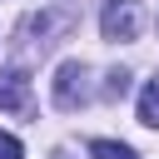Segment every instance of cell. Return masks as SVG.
<instances>
[{
    "instance_id": "obj_1",
    "label": "cell",
    "mask_w": 159,
    "mask_h": 159,
    "mask_svg": "<svg viewBox=\"0 0 159 159\" xmlns=\"http://www.w3.org/2000/svg\"><path fill=\"white\" fill-rule=\"evenodd\" d=\"M99 30H104V40H114V45L139 40V30H144V5H139V0H104Z\"/></svg>"
},
{
    "instance_id": "obj_4",
    "label": "cell",
    "mask_w": 159,
    "mask_h": 159,
    "mask_svg": "<svg viewBox=\"0 0 159 159\" xmlns=\"http://www.w3.org/2000/svg\"><path fill=\"white\" fill-rule=\"evenodd\" d=\"M139 124L159 129V80H149V84H144V94H139Z\"/></svg>"
},
{
    "instance_id": "obj_5",
    "label": "cell",
    "mask_w": 159,
    "mask_h": 159,
    "mask_svg": "<svg viewBox=\"0 0 159 159\" xmlns=\"http://www.w3.org/2000/svg\"><path fill=\"white\" fill-rule=\"evenodd\" d=\"M89 159H139L129 144H119V139H94L89 144Z\"/></svg>"
},
{
    "instance_id": "obj_3",
    "label": "cell",
    "mask_w": 159,
    "mask_h": 159,
    "mask_svg": "<svg viewBox=\"0 0 159 159\" xmlns=\"http://www.w3.org/2000/svg\"><path fill=\"white\" fill-rule=\"evenodd\" d=\"M25 104H30L25 70H0V109H25Z\"/></svg>"
},
{
    "instance_id": "obj_2",
    "label": "cell",
    "mask_w": 159,
    "mask_h": 159,
    "mask_svg": "<svg viewBox=\"0 0 159 159\" xmlns=\"http://www.w3.org/2000/svg\"><path fill=\"white\" fill-rule=\"evenodd\" d=\"M89 70L80 65V60H65L60 70H55V104L60 109H80L84 99H89Z\"/></svg>"
},
{
    "instance_id": "obj_6",
    "label": "cell",
    "mask_w": 159,
    "mask_h": 159,
    "mask_svg": "<svg viewBox=\"0 0 159 159\" xmlns=\"http://www.w3.org/2000/svg\"><path fill=\"white\" fill-rule=\"evenodd\" d=\"M0 159H25L20 139H15V134H5V129H0Z\"/></svg>"
}]
</instances>
